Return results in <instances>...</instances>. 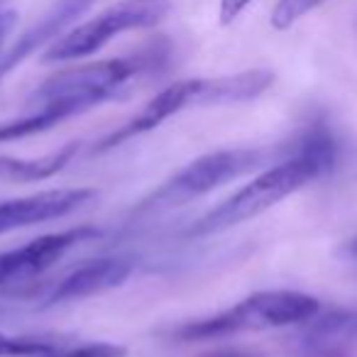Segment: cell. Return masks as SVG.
<instances>
[{"mask_svg":"<svg viewBox=\"0 0 357 357\" xmlns=\"http://www.w3.org/2000/svg\"><path fill=\"white\" fill-rule=\"evenodd\" d=\"M335 164V142L323 128H311L289 147L287 157L259 169L243 189L220 201L215 208L204 213L189 230L186 238H211L228 233L257 215L267 213L284 199L306 189L311 181Z\"/></svg>","mask_w":357,"mask_h":357,"instance_id":"cell-1","label":"cell"},{"mask_svg":"<svg viewBox=\"0 0 357 357\" xmlns=\"http://www.w3.org/2000/svg\"><path fill=\"white\" fill-rule=\"evenodd\" d=\"M274 84L269 69H250L240 74L211 76V79H184L162 89L147 100L128 123L108 132L93 147V154H105L130 139L147 135L164 125L167 120L196 108H218V105H238L259 98Z\"/></svg>","mask_w":357,"mask_h":357,"instance_id":"cell-2","label":"cell"},{"mask_svg":"<svg viewBox=\"0 0 357 357\" xmlns=\"http://www.w3.org/2000/svg\"><path fill=\"white\" fill-rule=\"evenodd\" d=\"M323 311L321 301L296 289H264L245 296L243 301L223 308L208 318L186 321L172 331L181 342L225 340L243 333H264L279 328L306 326Z\"/></svg>","mask_w":357,"mask_h":357,"instance_id":"cell-3","label":"cell"},{"mask_svg":"<svg viewBox=\"0 0 357 357\" xmlns=\"http://www.w3.org/2000/svg\"><path fill=\"white\" fill-rule=\"evenodd\" d=\"M267 159V149L257 147H225L206 152L196 157L194 162L184 164L169 178H164L152 194H147L135 206L132 215L147 218V215H162L169 211H176L191 201H199L213 191L223 189L225 184H233L238 178L257 174L259 169H264Z\"/></svg>","mask_w":357,"mask_h":357,"instance_id":"cell-4","label":"cell"},{"mask_svg":"<svg viewBox=\"0 0 357 357\" xmlns=\"http://www.w3.org/2000/svg\"><path fill=\"white\" fill-rule=\"evenodd\" d=\"M159 59L162 54L154 50L149 54L118 56V59H103L59 71L32 93V105H52L64 110L69 118L89 113L123 96L130 84L142 71L152 69V64H157Z\"/></svg>","mask_w":357,"mask_h":357,"instance_id":"cell-5","label":"cell"},{"mask_svg":"<svg viewBox=\"0 0 357 357\" xmlns=\"http://www.w3.org/2000/svg\"><path fill=\"white\" fill-rule=\"evenodd\" d=\"M169 13L167 0H120L105 8L91 20L74 25L66 35H61L52 47L45 50V64H61V61H79L93 56L115 37L132 30H147L164 20Z\"/></svg>","mask_w":357,"mask_h":357,"instance_id":"cell-6","label":"cell"},{"mask_svg":"<svg viewBox=\"0 0 357 357\" xmlns=\"http://www.w3.org/2000/svg\"><path fill=\"white\" fill-rule=\"evenodd\" d=\"M96 238H100L98 228L79 225V228L40 235L37 240H30L20 248L0 252V289H13L32 282V279H40L56 262H61L71 250Z\"/></svg>","mask_w":357,"mask_h":357,"instance_id":"cell-7","label":"cell"},{"mask_svg":"<svg viewBox=\"0 0 357 357\" xmlns=\"http://www.w3.org/2000/svg\"><path fill=\"white\" fill-rule=\"evenodd\" d=\"M96 199L98 191L93 189H47L22 199L0 201V235L66 218Z\"/></svg>","mask_w":357,"mask_h":357,"instance_id":"cell-8","label":"cell"},{"mask_svg":"<svg viewBox=\"0 0 357 357\" xmlns=\"http://www.w3.org/2000/svg\"><path fill=\"white\" fill-rule=\"evenodd\" d=\"M135 267L125 257H98L79 264L71 272H66L61 279L52 284V289L42 298V308L64 306L76 303L84 298L98 296L110 289H118L132 277Z\"/></svg>","mask_w":357,"mask_h":357,"instance_id":"cell-9","label":"cell"},{"mask_svg":"<svg viewBox=\"0 0 357 357\" xmlns=\"http://www.w3.org/2000/svg\"><path fill=\"white\" fill-rule=\"evenodd\" d=\"M96 0H56L54 6L40 17L32 27H27L20 37L15 40V45L8 52L0 54V81L8 74L17 69L22 61H27L32 54H37L40 50L52 47L61 35L71 30L76 25L81 15L89 8H93Z\"/></svg>","mask_w":357,"mask_h":357,"instance_id":"cell-10","label":"cell"},{"mask_svg":"<svg viewBox=\"0 0 357 357\" xmlns=\"http://www.w3.org/2000/svg\"><path fill=\"white\" fill-rule=\"evenodd\" d=\"M79 152V142H69L66 147L50 152L45 157L35 159H17V157H0V181L13 184H30V181H45L59 174L71 164V159Z\"/></svg>","mask_w":357,"mask_h":357,"instance_id":"cell-11","label":"cell"},{"mask_svg":"<svg viewBox=\"0 0 357 357\" xmlns=\"http://www.w3.org/2000/svg\"><path fill=\"white\" fill-rule=\"evenodd\" d=\"M64 120H69V115L64 110L52 108V105H35V110H30V113L0 123V144L35 137V135H42L47 130L61 125Z\"/></svg>","mask_w":357,"mask_h":357,"instance_id":"cell-12","label":"cell"},{"mask_svg":"<svg viewBox=\"0 0 357 357\" xmlns=\"http://www.w3.org/2000/svg\"><path fill=\"white\" fill-rule=\"evenodd\" d=\"M311 323V342L318 347L335 345V342H357V311H333L328 316L318 313Z\"/></svg>","mask_w":357,"mask_h":357,"instance_id":"cell-13","label":"cell"},{"mask_svg":"<svg viewBox=\"0 0 357 357\" xmlns=\"http://www.w3.org/2000/svg\"><path fill=\"white\" fill-rule=\"evenodd\" d=\"M59 340L45 335H13L0 331V357H40L56 350Z\"/></svg>","mask_w":357,"mask_h":357,"instance_id":"cell-14","label":"cell"},{"mask_svg":"<svg viewBox=\"0 0 357 357\" xmlns=\"http://www.w3.org/2000/svg\"><path fill=\"white\" fill-rule=\"evenodd\" d=\"M328 0H277V6L272 10V22L274 30H289L291 25H296L301 17H306L308 13H313L316 8H321Z\"/></svg>","mask_w":357,"mask_h":357,"instance_id":"cell-15","label":"cell"},{"mask_svg":"<svg viewBox=\"0 0 357 357\" xmlns=\"http://www.w3.org/2000/svg\"><path fill=\"white\" fill-rule=\"evenodd\" d=\"M125 355H128V347L115 345V342H84V345H76V347L59 345L56 350L40 357H125Z\"/></svg>","mask_w":357,"mask_h":357,"instance_id":"cell-16","label":"cell"},{"mask_svg":"<svg viewBox=\"0 0 357 357\" xmlns=\"http://www.w3.org/2000/svg\"><path fill=\"white\" fill-rule=\"evenodd\" d=\"M250 3H252V0H220V10H218L220 25H233V22L243 15Z\"/></svg>","mask_w":357,"mask_h":357,"instance_id":"cell-17","label":"cell"},{"mask_svg":"<svg viewBox=\"0 0 357 357\" xmlns=\"http://www.w3.org/2000/svg\"><path fill=\"white\" fill-rule=\"evenodd\" d=\"M13 22H15V13L0 10V47H3V40H6V35L10 32Z\"/></svg>","mask_w":357,"mask_h":357,"instance_id":"cell-18","label":"cell"},{"mask_svg":"<svg viewBox=\"0 0 357 357\" xmlns=\"http://www.w3.org/2000/svg\"><path fill=\"white\" fill-rule=\"evenodd\" d=\"M201 357H259V355H252V352H245V350H215Z\"/></svg>","mask_w":357,"mask_h":357,"instance_id":"cell-19","label":"cell"},{"mask_svg":"<svg viewBox=\"0 0 357 357\" xmlns=\"http://www.w3.org/2000/svg\"><path fill=\"white\" fill-rule=\"evenodd\" d=\"M347 250H350V252L357 257V240H355V243H350V248H347Z\"/></svg>","mask_w":357,"mask_h":357,"instance_id":"cell-20","label":"cell"}]
</instances>
